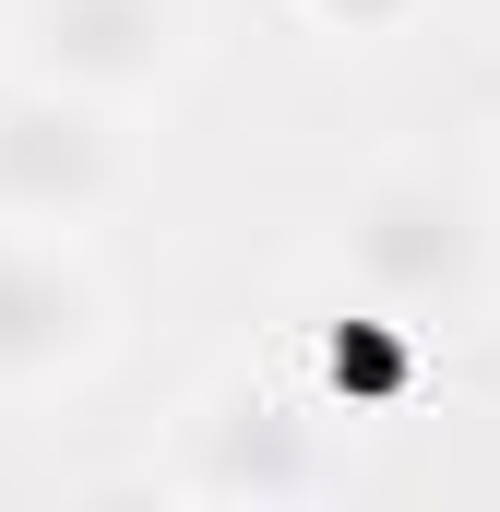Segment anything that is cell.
I'll return each instance as SVG.
<instances>
[{"mask_svg":"<svg viewBox=\"0 0 500 512\" xmlns=\"http://www.w3.org/2000/svg\"><path fill=\"white\" fill-rule=\"evenodd\" d=\"M346 274H358V298L370 310H405L417 334H429V310L453 322V310H477V286H489V203L453 179V167H381L370 191L346 203Z\"/></svg>","mask_w":500,"mask_h":512,"instance_id":"6da1fadb","label":"cell"},{"mask_svg":"<svg viewBox=\"0 0 500 512\" xmlns=\"http://www.w3.org/2000/svg\"><path fill=\"white\" fill-rule=\"evenodd\" d=\"M0 60H12V84L143 108L191 60V0H12L0 12Z\"/></svg>","mask_w":500,"mask_h":512,"instance_id":"7a4b0ae2","label":"cell"},{"mask_svg":"<svg viewBox=\"0 0 500 512\" xmlns=\"http://www.w3.org/2000/svg\"><path fill=\"white\" fill-rule=\"evenodd\" d=\"M131 191L120 108L60 84H0V227H96Z\"/></svg>","mask_w":500,"mask_h":512,"instance_id":"3957f363","label":"cell"},{"mask_svg":"<svg viewBox=\"0 0 500 512\" xmlns=\"http://www.w3.org/2000/svg\"><path fill=\"white\" fill-rule=\"evenodd\" d=\"M108 346V274L72 251V227H0V393H48L96 370Z\"/></svg>","mask_w":500,"mask_h":512,"instance_id":"277c9868","label":"cell"},{"mask_svg":"<svg viewBox=\"0 0 500 512\" xmlns=\"http://www.w3.org/2000/svg\"><path fill=\"white\" fill-rule=\"evenodd\" d=\"M191 489L203 501H274V489H310V441H298V405L286 393H227L191 441Z\"/></svg>","mask_w":500,"mask_h":512,"instance_id":"5b68a950","label":"cell"},{"mask_svg":"<svg viewBox=\"0 0 500 512\" xmlns=\"http://www.w3.org/2000/svg\"><path fill=\"white\" fill-rule=\"evenodd\" d=\"M405 370H417V322L405 310H358L334 334V405H405Z\"/></svg>","mask_w":500,"mask_h":512,"instance_id":"8992f818","label":"cell"},{"mask_svg":"<svg viewBox=\"0 0 500 512\" xmlns=\"http://www.w3.org/2000/svg\"><path fill=\"white\" fill-rule=\"evenodd\" d=\"M310 24H322V36H405L417 0H310Z\"/></svg>","mask_w":500,"mask_h":512,"instance_id":"52a82bcc","label":"cell"}]
</instances>
